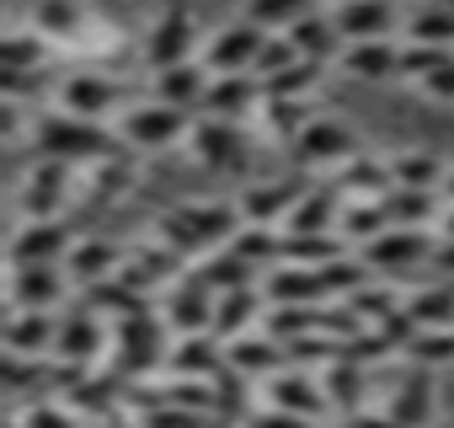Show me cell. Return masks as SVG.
<instances>
[{"label": "cell", "mask_w": 454, "mask_h": 428, "mask_svg": "<svg viewBox=\"0 0 454 428\" xmlns=\"http://www.w3.org/2000/svg\"><path fill=\"white\" fill-rule=\"evenodd\" d=\"M438 268H443V273L454 279V242H443V252H438Z\"/></svg>", "instance_id": "ac0fdd59"}, {"label": "cell", "mask_w": 454, "mask_h": 428, "mask_svg": "<svg viewBox=\"0 0 454 428\" xmlns=\"http://www.w3.org/2000/svg\"><path fill=\"white\" fill-rule=\"evenodd\" d=\"M342 70H348V75H358V81H385V75H395V49H390L385 38L358 44V49H348V54H342Z\"/></svg>", "instance_id": "9c48e42d"}, {"label": "cell", "mask_w": 454, "mask_h": 428, "mask_svg": "<svg viewBox=\"0 0 454 428\" xmlns=\"http://www.w3.org/2000/svg\"><path fill=\"white\" fill-rule=\"evenodd\" d=\"M449 6H454V0H449Z\"/></svg>", "instance_id": "44dd1931"}, {"label": "cell", "mask_w": 454, "mask_h": 428, "mask_svg": "<svg viewBox=\"0 0 454 428\" xmlns=\"http://www.w3.org/2000/svg\"><path fill=\"white\" fill-rule=\"evenodd\" d=\"M390 22H395L390 0H342V6L332 12L337 38H353V44H374V38H385Z\"/></svg>", "instance_id": "6da1fadb"}, {"label": "cell", "mask_w": 454, "mask_h": 428, "mask_svg": "<svg viewBox=\"0 0 454 428\" xmlns=\"http://www.w3.org/2000/svg\"><path fill=\"white\" fill-rule=\"evenodd\" d=\"M107 102H113V86H107L102 75H75L70 91H65V107H70V113H102Z\"/></svg>", "instance_id": "4fadbf2b"}, {"label": "cell", "mask_w": 454, "mask_h": 428, "mask_svg": "<svg viewBox=\"0 0 454 428\" xmlns=\"http://www.w3.org/2000/svg\"><path fill=\"white\" fill-rule=\"evenodd\" d=\"M300 17H305L300 0H252V6H247V22H252L257 33H262V28H278V22H284V28H294Z\"/></svg>", "instance_id": "5bb4252c"}, {"label": "cell", "mask_w": 454, "mask_h": 428, "mask_svg": "<svg viewBox=\"0 0 454 428\" xmlns=\"http://www.w3.org/2000/svg\"><path fill=\"white\" fill-rule=\"evenodd\" d=\"M348 150H353L348 123H337V118L300 123V155H305V161H326V155H348Z\"/></svg>", "instance_id": "8992f818"}, {"label": "cell", "mask_w": 454, "mask_h": 428, "mask_svg": "<svg viewBox=\"0 0 454 428\" xmlns=\"http://www.w3.org/2000/svg\"><path fill=\"white\" fill-rule=\"evenodd\" d=\"M390 171H395V182H401L406 193H433V187L443 182V161H438V155H422V150H401V155L390 161Z\"/></svg>", "instance_id": "ba28073f"}, {"label": "cell", "mask_w": 454, "mask_h": 428, "mask_svg": "<svg viewBox=\"0 0 454 428\" xmlns=\"http://www.w3.org/2000/svg\"><path fill=\"white\" fill-rule=\"evenodd\" d=\"M155 102H166V107H187V102H203V70L198 65H166L160 75H155Z\"/></svg>", "instance_id": "52a82bcc"}, {"label": "cell", "mask_w": 454, "mask_h": 428, "mask_svg": "<svg viewBox=\"0 0 454 428\" xmlns=\"http://www.w3.org/2000/svg\"><path fill=\"white\" fill-rule=\"evenodd\" d=\"M390 209H395V214H390L395 226H417V220H422V209H433V198H427V193H406V187H401V193L390 198Z\"/></svg>", "instance_id": "2e32d148"}, {"label": "cell", "mask_w": 454, "mask_h": 428, "mask_svg": "<svg viewBox=\"0 0 454 428\" xmlns=\"http://www.w3.org/2000/svg\"><path fill=\"white\" fill-rule=\"evenodd\" d=\"M257 49H262V33L252 28V22H236V28H224L219 38H214V49H208V65L214 70H247V65H257Z\"/></svg>", "instance_id": "3957f363"}, {"label": "cell", "mask_w": 454, "mask_h": 428, "mask_svg": "<svg viewBox=\"0 0 454 428\" xmlns=\"http://www.w3.org/2000/svg\"><path fill=\"white\" fill-rule=\"evenodd\" d=\"M438 187H443V198L454 203V166H443V182H438Z\"/></svg>", "instance_id": "d6986e66"}, {"label": "cell", "mask_w": 454, "mask_h": 428, "mask_svg": "<svg viewBox=\"0 0 454 428\" xmlns=\"http://www.w3.org/2000/svg\"><path fill=\"white\" fill-rule=\"evenodd\" d=\"M406 33H411V44H433V49L454 44V6H449V0H438V6L417 12V17L406 22Z\"/></svg>", "instance_id": "30bf717a"}, {"label": "cell", "mask_w": 454, "mask_h": 428, "mask_svg": "<svg viewBox=\"0 0 454 428\" xmlns=\"http://www.w3.org/2000/svg\"><path fill=\"white\" fill-rule=\"evenodd\" d=\"M187 44H192V17H187V6H176V17H166V22L150 33V65H155V70L187 65Z\"/></svg>", "instance_id": "277c9868"}, {"label": "cell", "mask_w": 454, "mask_h": 428, "mask_svg": "<svg viewBox=\"0 0 454 428\" xmlns=\"http://www.w3.org/2000/svg\"><path fill=\"white\" fill-rule=\"evenodd\" d=\"M427 417H433V375L417 369V375H406L401 391L390 396V423H395V428H427Z\"/></svg>", "instance_id": "7a4b0ae2"}, {"label": "cell", "mask_w": 454, "mask_h": 428, "mask_svg": "<svg viewBox=\"0 0 454 428\" xmlns=\"http://www.w3.org/2000/svg\"><path fill=\"white\" fill-rule=\"evenodd\" d=\"M443 231H449V242H454V209H449V220H443Z\"/></svg>", "instance_id": "ffe728a7"}, {"label": "cell", "mask_w": 454, "mask_h": 428, "mask_svg": "<svg viewBox=\"0 0 454 428\" xmlns=\"http://www.w3.org/2000/svg\"><path fill=\"white\" fill-rule=\"evenodd\" d=\"M406 316H411L417 327H427V332H433V327H449V321H454V284H449V289H422V295L406 305Z\"/></svg>", "instance_id": "7c38bea8"}, {"label": "cell", "mask_w": 454, "mask_h": 428, "mask_svg": "<svg viewBox=\"0 0 454 428\" xmlns=\"http://www.w3.org/2000/svg\"><path fill=\"white\" fill-rule=\"evenodd\" d=\"M422 91H427V97H438V102H454V54H449L427 81H422Z\"/></svg>", "instance_id": "e0dca14e"}, {"label": "cell", "mask_w": 454, "mask_h": 428, "mask_svg": "<svg viewBox=\"0 0 454 428\" xmlns=\"http://www.w3.org/2000/svg\"><path fill=\"white\" fill-rule=\"evenodd\" d=\"M369 252H374V263H380V268H406V263L427 258V247H422V236H417V231H390V236H380Z\"/></svg>", "instance_id": "8fae6325"}, {"label": "cell", "mask_w": 454, "mask_h": 428, "mask_svg": "<svg viewBox=\"0 0 454 428\" xmlns=\"http://www.w3.org/2000/svg\"><path fill=\"white\" fill-rule=\"evenodd\" d=\"M176 129H182V113H176V107H166V102H150V107H139V113L129 118V139H134V145H145V150L171 145V139H176Z\"/></svg>", "instance_id": "5b68a950"}, {"label": "cell", "mask_w": 454, "mask_h": 428, "mask_svg": "<svg viewBox=\"0 0 454 428\" xmlns=\"http://www.w3.org/2000/svg\"><path fill=\"white\" fill-rule=\"evenodd\" d=\"M417 364H443V359H454V332L449 327H433V332H422L417 337Z\"/></svg>", "instance_id": "9a60e30c"}]
</instances>
